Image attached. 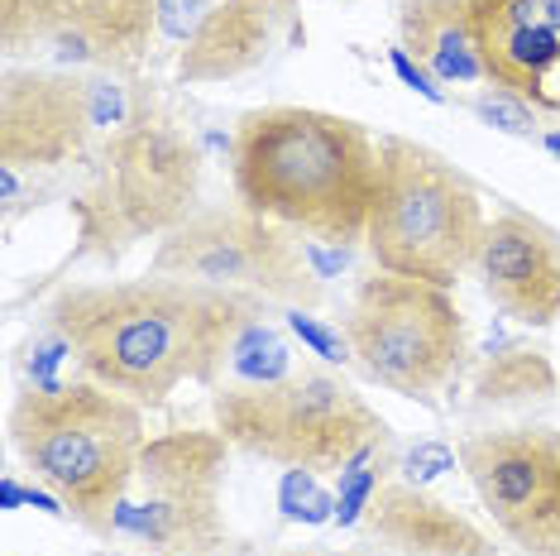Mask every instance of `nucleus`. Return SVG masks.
<instances>
[{"instance_id":"nucleus-9","label":"nucleus","mask_w":560,"mask_h":556,"mask_svg":"<svg viewBox=\"0 0 560 556\" xmlns=\"http://www.w3.org/2000/svg\"><path fill=\"white\" fill-rule=\"evenodd\" d=\"M154 269L173 278H192V283L292 302V308L307 312L322 298L292 231L249 207H215L187 217L177 231L163 235Z\"/></svg>"},{"instance_id":"nucleus-17","label":"nucleus","mask_w":560,"mask_h":556,"mask_svg":"<svg viewBox=\"0 0 560 556\" xmlns=\"http://www.w3.org/2000/svg\"><path fill=\"white\" fill-rule=\"evenodd\" d=\"M402 48L436 82H483L479 48L469 39L460 0H402Z\"/></svg>"},{"instance_id":"nucleus-13","label":"nucleus","mask_w":560,"mask_h":556,"mask_svg":"<svg viewBox=\"0 0 560 556\" xmlns=\"http://www.w3.org/2000/svg\"><path fill=\"white\" fill-rule=\"evenodd\" d=\"M483 82L508 96L556 106L546 78L560 62V0H460Z\"/></svg>"},{"instance_id":"nucleus-28","label":"nucleus","mask_w":560,"mask_h":556,"mask_svg":"<svg viewBox=\"0 0 560 556\" xmlns=\"http://www.w3.org/2000/svg\"><path fill=\"white\" fill-rule=\"evenodd\" d=\"M273 556H378V552H273Z\"/></svg>"},{"instance_id":"nucleus-19","label":"nucleus","mask_w":560,"mask_h":556,"mask_svg":"<svg viewBox=\"0 0 560 556\" xmlns=\"http://www.w3.org/2000/svg\"><path fill=\"white\" fill-rule=\"evenodd\" d=\"M225 370L235 374L231 384H273V379L292 374V350L273 326H264L259 317H254V322L240 326V336L231 340Z\"/></svg>"},{"instance_id":"nucleus-16","label":"nucleus","mask_w":560,"mask_h":556,"mask_svg":"<svg viewBox=\"0 0 560 556\" xmlns=\"http://www.w3.org/2000/svg\"><path fill=\"white\" fill-rule=\"evenodd\" d=\"M364 528L393 556H499L493 537L475 518H465L460 509L427 495L422 485H407V479L378 485V495L364 513Z\"/></svg>"},{"instance_id":"nucleus-29","label":"nucleus","mask_w":560,"mask_h":556,"mask_svg":"<svg viewBox=\"0 0 560 556\" xmlns=\"http://www.w3.org/2000/svg\"><path fill=\"white\" fill-rule=\"evenodd\" d=\"M546 149H551V154L560 159V130H556V135H546Z\"/></svg>"},{"instance_id":"nucleus-3","label":"nucleus","mask_w":560,"mask_h":556,"mask_svg":"<svg viewBox=\"0 0 560 556\" xmlns=\"http://www.w3.org/2000/svg\"><path fill=\"white\" fill-rule=\"evenodd\" d=\"M144 441V408L96 379L24 384L10 403L15 456L68 503V518H78L92 537H110V518L135 479Z\"/></svg>"},{"instance_id":"nucleus-21","label":"nucleus","mask_w":560,"mask_h":556,"mask_svg":"<svg viewBox=\"0 0 560 556\" xmlns=\"http://www.w3.org/2000/svg\"><path fill=\"white\" fill-rule=\"evenodd\" d=\"M278 503H283V513L298 518V523H326V518H336V495H326V489L316 485V471H283Z\"/></svg>"},{"instance_id":"nucleus-22","label":"nucleus","mask_w":560,"mask_h":556,"mask_svg":"<svg viewBox=\"0 0 560 556\" xmlns=\"http://www.w3.org/2000/svg\"><path fill=\"white\" fill-rule=\"evenodd\" d=\"M288 326H292V336H298L316 360H326V364H346V360H354V356H350V340H340L336 332H330V326H322L307 308H292V312H288Z\"/></svg>"},{"instance_id":"nucleus-6","label":"nucleus","mask_w":560,"mask_h":556,"mask_svg":"<svg viewBox=\"0 0 560 556\" xmlns=\"http://www.w3.org/2000/svg\"><path fill=\"white\" fill-rule=\"evenodd\" d=\"M197 144L159 111L135 106L130 120L106 135L78 201L82 250L110 259L144 235L177 231L187 217H197Z\"/></svg>"},{"instance_id":"nucleus-10","label":"nucleus","mask_w":560,"mask_h":556,"mask_svg":"<svg viewBox=\"0 0 560 556\" xmlns=\"http://www.w3.org/2000/svg\"><path fill=\"white\" fill-rule=\"evenodd\" d=\"M483 513L522 556H560V432L556 427H489L460 441Z\"/></svg>"},{"instance_id":"nucleus-24","label":"nucleus","mask_w":560,"mask_h":556,"mask_svg":"<svg viewBox=\"0 0 560 556\" xmlns=\"http://www.w3.org/2000/svg\"><path fill=\"white\" fill-rule=\"evenodd\" d=\"M159 5V34L173 44H187L197 34V24L207 20V10L215 0H154Z\"/></svg>"},{"instance_id":"nucleus-1","label":"nucleus","mask_w":560,"mask_h":556,"mask_svg":"<svg viewBox=\"0 0 560 556\" xmlns=\"http://www.w3.org/2000/svg\"><path fill=\"white\" fill-rule=\"evenodd\" d=\"M259 312V293L154 269L120 283L58 288L48 302V326L72 346L86 379L135 398L139 408H159L177 384H215L231 340Z\"/></svg>"},{"instance_id":"nucleus-18","label":"nucleus","mask_w":560,"mask_h":556,"mask_svg":"<svg viewBox=\"0 0 560 556\" xmlns=\"http://www.w3.org/2000/svg\"><path fill=\"white\" fill-rule=\"evenodd\" d=\"M556 389V370L541 350L527 346H499L479 364L475 379V403H522V398H546Z\"/></svg>"},{"instance_id":"nucleus-7","label":"nucleus","mask_w":560,"mask_h":556,"mask_svg":"<svg viewBox=\"0 0 560 556\" xmlns=\"http://www.w3.org/2000/svg\"><path fill=\"white\" fill-rule=\"evenodd\" d=\"M346 340L369 379L427 408H436L469 360V322L451 288L384 269L369 274L354 293Z\"/></svg>"},{"instance_id":"nucleus-2","label":"nucleus","mask_w":560,"mask_h":556,"mask_svg":"<svg viewBox=\"0 0 560 556\" xmlns=\"http://www.w3.org/2000/svg\"><path fill=\"white\" fill-rule=\"evenodd\" d=\"M231 178L240 207L326 245H354L374 217L384 159L374 135L350 116L264 106L235 125Z\"/></svg>"},{"instance_id":"nucleus-26","label":"nucleus","mask_w":560,"mask_h":556,"mask_svg":"<svg viewBox=\"0 0 560 556\" xmlns=\"http://www.w3.org/2000/svg\"><path fill=\"white\" fill-rule=\"evenodd\" d=\"M388 62H393V72H398V78H402L407 86H412V92H422L427 101H445V92L436 86V78H431V72L422 68V62H417L412 54H407V48H393Z\"/></svg>"},{"instance_id":"nucleus-23","label":"nucleus","mask_w":560,"mask_h":556,"mask_svg":"<svg viewBox=\"0 0 560 556\" xmlns=\"http://www.w3.org/2000/svg\"><path fill=\"white\" fill-rule=\"evenodd\" d=\"M475 111H479L483 125H493V130H508V135H532V130H537V111H532L522 96H508V92L479 96Z\"/></svg>"},{"instance_id":"nucleus-27","label":"nucleus","mask_w":560,"mask_h":556,"mask_svg":"<svg viewBox=\"0 0 560 556\" xmlns=\"http://www.w3.org/2000/svg\"><path fill=\"white\" fill-rule=\"evenodd\" d=\"M24 503V485L15 475H5V485H0V509H20Z\"/></svg>"},{"instance_id":"nucleus-8","label":"nucleus","mask_w":560,"mask_h":556,"mask_svg":"<svg viewBox=\"0 0 560 556\" xmlns=\"http://www.w3.org/2000/svg\"><path fill=\"white\" fill-rule=\"evenodd\" d=\"M231 441L201 427H173L149 437L135 479L110 518V537H130L149 552L211 556L225 547V465Z\"/></svg>"},{"instance_id":"nucleus-15","label":"nucleus","mask_w":560,"mask_h":556,"mask_svg":"<svg viewBox=\"0 0 560 556\" xmlns=\"http://www.w3.org/2000/svg\"><path fill=\"white\" fill-rule=\"evenodd\" d=\"M298 30V0H215L177 54V78L207 86L264 68Z\"/></svg>"},{"instance_id":"nucleus-14","label":"nucleus","mask_w":560,"mask_h":556,"mask_svg":"<svg viewBox=\"0 0 560 556\" xmlns=\"http://www.w3.org/2000/svg\"><path fill=\"white\" fill-rule=\"evenodd\" d=\"M475 269L489 302L517 326H551L560 317V240L532 217L508 211L489 221Z\"/></svg>"},{"instance_id":"nucleus-12","label":"nucleus","mask_w":560,"mask_h":556,"mask_svg":"<svg viewBox=\"0 0 560 556\" xmlns=\"http://www.w3.org/2000/svg\"><path fill=\"white\" fill-rule=\"evenodd\" d=\"M92 82L62 68H5L0 82V169H58L92 149Z\"/></svg>"},{"instance_id":"nucleus-5","label":"nucleus","mask_w":560,"mask_h":556,"mask_svg":"<svg viewBox=\"0 0 560 556\" xmlns=\"http://www.w3.org/2000/svg\"><path fill=\"white\" fill-rule=\"evenodd\" d=\"M378 159L384 178L364 231L374 269L455 288L465 269H475L489 231L475 183L445 154L402 135L378 139Z\"/></svg>"},{"instance_id":"nucleus-4","label":"nucleus","mask_w":560,"mask_h":556,"mask_svg":"<svg viewBox=\"0 0 560 556\" xmlns=\"http://www.w3.org/2000/svg\"><path fill=\"white\" fill-rule=\"evenodd\" d=\"M215 432L254 461L283 471H336L388 451V422L350 379L292 370L273 384H221L211 398Z\"/></svg>"},{"instance_id":"nucleus-20","label":"nucleus","mask_w":560,"mask_h":556,"mask_svg":"<svg viewBox=\"0 0 560 556\" xmlns=\"http://www.w3.org/2000/svg\"><path fill=\"white\" fill-rule=\"evenodd\" d=\"M378 485H384V456L374 461H360L340 475V495H336V523L350 528V523H364L369 503H374Z\"/></svg>"},{"instance_id":"nucleus-25","label":"nucleus","mask_w":560,"mask_h":556,"mask_svg":"<svg viewBox=\"0 0 560 556\" xmlns=\"http://www.w3.org/2000/svg\"><path fill=\"white\" fill-rule=\"evenodd\" d=\"M441 471H455V451L451 447H417L412 456L402 461L407 485H427V479H436Z\"/></svg>"},{"instance_id":"nucleus-11","label":"nucleus","mask_w":560,"mask_h":556,"mask_svg":"<svg viewBox=\"0 0 560 556\" xmlns=\"http://www.w3.org/2000/svg\"><path fill=\"white\" fill-rule=\"evenodd\" d=\"M159 34L154 0H0V39L15 62L24 48H48L62 68L125 72Z\"/></svg>"}]
</instances>
